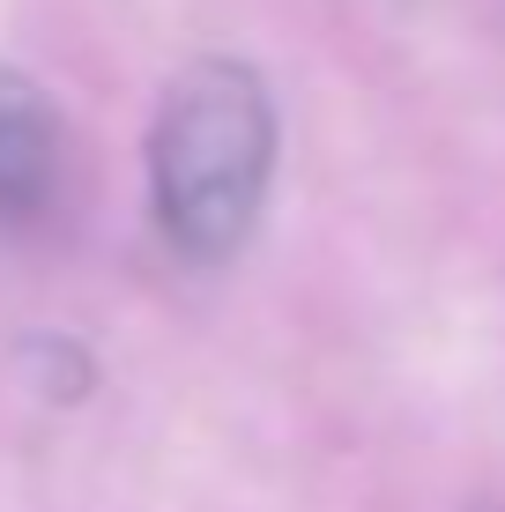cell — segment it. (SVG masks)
<instances>
[{
  "label": "cell",
  "instance_id": "obj_1",
  "mask_svg": "<svg viewBox=\"0 0 505 512\" xmlns=\"http://www.w3.org/2000/svg\"><path fill=\"white\" fill-rule=\"evenodd\" d=\"M275 171V104L246 60H194L156 104L149 201L179 253L216 260L253 231Z\"/></svg>",
  "mask_w": 505,
  "mask_h": 512
},
{
  "label": "cell",
  "instance_id": "obj_2",
  "mask_svg": "<svg viewBox=\"0 0 505 512\" xmlns=\"http://www.w3.org/2000/svg\"><path fill=\"white\" fill-rule=\"evenodd\" d=\"M60 193V119L23 75L0 67V223H38Z\"/></svg>",
  "mask_w": 505,
  "mask_h": 512
}]
</instances>
